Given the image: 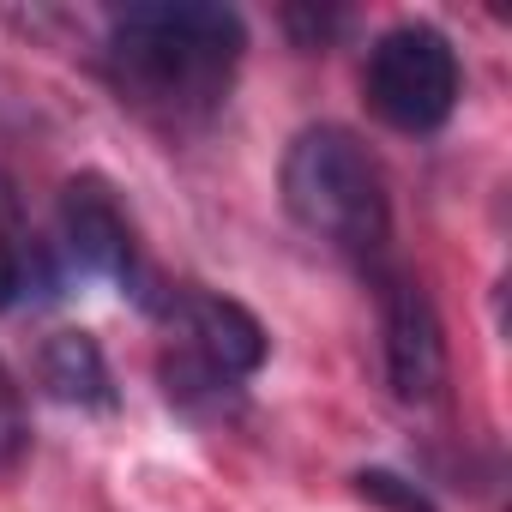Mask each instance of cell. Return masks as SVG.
Returning <instances> with one entry per match:
<instances>
[{"instance_id": "cell-5", "label": "cell", "mask_w": 512, "mask_h": 512, "mask_svg": "<svg viewBox=\"0 0 512 512\" xmlns=\"http://www.w3.org/2000/svg\"><path fill=\"white\" fill-rule=\"evenodd\" d=\"M380 284V350H386V380L398 404H440L446 392V326L434 296L410 272H374Z\"/></svg>"}, {"instance_id": "cell-10", "label": "cell", "mask_w": 512, "mask_h": 512, "mask_svg": "<svg viewBox=\"0 0 512 512\" xmlns=\"http://www.w3.org/2000/svg\"><path fill=\"white\" fill-rule=\"evenodd\" d=\"M31 446V416H25V392L13 380V368L0 362V476H7Z\"/></svg>"}, {"instance_id": "cell-9", "label": "cell", "mask_w": 512, "mask_h": 512, "mask_svg": "<svg viewBox=\"0 0 512 512\" xmlns=\"http://www.w3.org/2000/svg\"><path fill=\"white\" fill-rule=\"evenodd\" d=\"M356 494H362L368 506H380V512H440L422 482H410V476H398V470H386V464L356 470Z\"/></svg>"}, {"instance_id": "cell-4", "label": "cell", "mask_w": 512, "mask_h": 512, "mask_svg": "<svg viewBox=\"0 0 512 512\" xmlns=\"http://www.w3.org/2000/svg\"><path fill=\"white\" fill-rule=\"evenodd\" d=\"M61 247L79 272L115 284L133 302H151V266H145L139 229H133L121 193L91 169L67 175V187H61Z\"/></svg>"}, {"instance_id": "cell-1", "label": "cell", "mask_w": 512, "mask_h": 512, "mask_svg": "<svg viewBox=\"0 0 512 512\" xmlns=\"http://www.w3.org/2000/svg\"><path fill=\"white\" fill-rule=\"evenodd\" d=\"M247 25L217 0H139L109 19L103 73L121 103L163 127H199L229 103Z\"/></svg>"}, {"instance_id": "cell-8", "label": "cell", "mask_w": 512, "mask_h": 512, "mask_svg": "<svg viewBox=\"0 0 512 512\" xmlns=\"http://www.w3.org/2000/svg\"><path fill=\"white\" fill-rule=\"evenodd\" d=\"M37 290H49L43 247L25 223V205H19L13 181H0V314L37 302Z\"/></svg>"}, {"instance_id": "cell-2", "label": "cell", "mask_w": 512, "mask_h": 512, "mask_svg": "<svg viewBox=\"0 0 512 512\" xmlns=\"http://www.w3.org/2000/svg\"><path fill=\"white\" fill-rule=\"evenodd\" d=\"M284 205L332 253L386 272L392 193H386V175H380L374 151L350 127L314 121L290 139V151H284Z\"/></svg>"}, {"instance_id": "cell-3", "label": "cell", "mask_w": 512, "mask_h": 512, "mask_svg": "<svg viewBox=\"0 0 512 512\" xmlns=\"http://www.w3.org/2000/svg\"><path fill=\"white\" fill-rule=\"evenodd\" d=\"M458 91H464V67L440 25L404 19L374 37L362 67V97L392 133H440L458 109Z\"/></svg>"}, {"instance_id": "cell-7", "label": "cell", "mask_w": 512, "mask_h": 512, "mask_svg": "<svg viewBox=\"0 0 512 512\" xmlns=\"http://www.w3.org/2000/svg\"><path fill=\"white\" fill-rule=\"evenodd\" d=\"M37 380L55 404H73V410H115V374H109V356L91 332H49L43 350H37Z\"/></svg>"}, {"instance_id": "cell-6", "label": "cell", "mask_w": 512, "mask_h": 512, "mask_svg": "<svg viewBox=\"0 0 512 512\" xmlns=\"http://www.w3.org/2000/svg\"><path fill=\"white\" fill-rule=\"evenodd\" d=\"M163 314H169L175 350H181L187 362H199L205 374L241 386V380H253V374L266 368L272 338H266V326L253 320L241 302H229V296H217V290H181V296L163 302Z\"/></svg>"}]
</instances>
